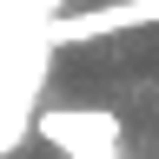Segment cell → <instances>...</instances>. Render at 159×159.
Wrapping results in <instances>:
<instances>
[{
    "label": "cell",
    "instance_id": "6da1fadb",
    "mask_svg": "<svg viewBox=\"0 0 159 159\" xmlns=\"http://www.w3.org/2000/svg\"><path fill=\"white\" fill-rule=\"evenodd\" d=\"M40 139L60 159H126V126L106 106H47L40 113Z\"/></svg>",
    "mask_w": 159,
    "mask_h": 159
},
{
    "label": "cell",
    "instance_id": "7a4b0ae2",
    "mask_svg": "<svg viewBox=\"0 0 159 159\" xmlns=\"http://www.w3.org/2000/svg\"><path fill=\"white\" fill-rule=\"evenodd\" d=\"M133 27H159V0H113V7H73L47 20L53 47H73V40H106V33H133Z\"/></svg>",
    "mask_w": 159,
    "mask_h": 159
}]
</instances>
